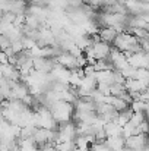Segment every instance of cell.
I'll return each instance as SVG.
<instances>
[{
	"label": "cell",
	"instance_id": "cell-1",
	"mask_svg": "<svg viewBox=\"0 0 149 151\" xmlns=\"http://www.w3.org/2000/svg\"><path fill=\"white\" fill-rule=\"evenodd\" d=\"M48 110H50V113H51V116H53V119H54L57 123L72 120L73 104H69V103H66V101L58 100V101H54L48 107Z\"/></svg>",
	"mask_w": 149,
	"mask_h": 151
},
{
	"label": "cell",
	"instance_id": "cell-2",
	"mask_svg": "<svg viewBox=\"0 0 149 151\" xmlns=\"http://www.w3.org/2000/svg\"><path fill=\"white\" fill-rule=\"evenodd\" d=\"M146 145H148V137L145 134L132 135V137H129V138L124 139V147L132 151H140Z\"/></svg>",
	"mask_w": 149,
	"mask_h": 151
},
{
	"label": "cell",
	"instance_id": "cell-3",
	"mask_svg": "<svg viewBox=\"0 0 149 151\" xmlns=\"http://www.w3.org/2000/svg\"><path fill=\"white\" fill-rule=\"evenodd\" d=\"M110 60H111V65H113V70H123L129 63H127V59L124 56V53L115 50V49H111L110 50Z\"/></svg>",
	"mask_w": 149,
	"mask_h": 151
},
{
	"label": "cell",
	"instance_id": "cell-4",
	"mask_svg": "<svg viewBox=\"0 0 149 151\" xmlns=\"http://www.w3.org/2000/svg\"><path fill=\"white\" fill-rule=\"evenodd\" d=\"M127 59V63L136 69L139 68H143V69H148V63H149V56L148 53H143V51H139V53H135V54H130L126 57Z\"/></svg>",
	"mask_w": 149,
	"mask_h": 151
},
{
	"label": "cell",
	"instance_id": "cell-5",
	"mask_svg": "<svg viewBox=\"0 0 149 151\" xmlns=\"http://www.w3.org/2000/svg\"><path fill=\"white\" fill-rule=\"evenodd\" d=\"M56 63L60 65V66H63V68L67 69V70L76 69V57H73V56H72L70 53H67V51L60 53V54L56 57Z\"/></svg>",
	"mask_w": 149,
	"mask_h": 151
},
{
	"label": "cell",
	"instance_id": "cell-6",
	"mask_svg": "<svg viewBox=\"0 0 149 151\" xmlns=\"http://www.w3.org/2000/svg\"><path fill=\"white\" fill-rule=\"evenodd\" d=\"M92 50H94V56H95V60H101V59H107L110 56V50H111V46L104 43V41H98V43H92L91 44Z\"/></svg>",
	"mask_w": 149,
	"mask_h": 151
},
{
	"label": "cell",
	"instance_id": "cell-7",
	"mask_svg": "<svg viewBox=\"0 0 149 151\" xmlns=\"http://www.w3.org/2000/svg\"><path fill=\"white\" fill-rule=\"evenodd\" d=\"M104 144L110 151H121L124 148V138L121 137H107Z\"/></svg>",
	"mask_w": 149,
	"mask_h": 151
},
{
	"label": "cell",
	"instance_id": "cell-8",
	"mask_svg": "<svg viewBox=\"0 0 149 151\" xmlns=\"http://www.w3.org/2000/svg\"><path fill=\"white\" fill-rule=\"evenodd\" d=\"M10 94H12V100H22L25 96H28V87L24 82H16L12 88H10Z\"/></svg>",
	"mask_w": 149,
	"mask_h": 151
},
{
	"label": "cell",
	"instance_id": "cell-9",
	"mask_svg": "<svg viewBox=\"0 0 149 151\" xmlns=\"http://www.w3.org/2000/svg\"><path fill=\"white\" fill-rule=\"evenodd\" d=\"M123 85H124V90L127 93H143V91H148V88L143 87L142 82L138 81V79H126Z\"/></svg>",
	"mask_w": 149,
	"mask_h": 151
},
{
	"label": "cell",
	"instance_id": "cell-10",
	"mask_svg": "<svg viewBox=\"0 0 149 151\" xmlns=\"http://www.w3.org/2000/svg\"><path fill=\"white\" fill-rule=\"evenodd\" d=\"M98 35H99V40H101V41H104V43L110 44V43H113V41H114V38H115L117 32H115L111 27H105V28H101V29H99Z\"/></svg>",
	"mask_w": 149,
	"mask_h": 151
},
{
	"label": "cell",
	"instance_id": "cell-11",
	"mask_svg": "<svg viewBox=\"0 0 149 151\" xmlns=\"http://www.w3.org/2000/svg\"><path fill=\"white\" fill-rule=\"evenodd\" d=\"M105 137H121V126L117 125V122H108L104 125Z\"/></svg>",
	"mask_w": 149,
	"mask_h": 151
},
{
	"label": "cell",
	"instance_id": "cell-12",
	"mask_svg": "<svg viewBox=\"0 0 149 151\" xmlns=\"http://www.w3.org/2000/svg\"><path fill=\"white\" fill-rule=\"evenodd\" d=\"M16 141H18V148H19V151H38V145L32 141V138L16 139Z\"/></svg>",
	"mask_w": 149,
	"mask_h": 151
},
{
	"label": "cell",
	"instance_id": "cell-13",
	"mask_svg": "<svg viewBox=\"0 0 149 151\" xmlns=\"http://www.w3.org/2000/svg\"><path fill=\"white\" fill-rule=\"evenodd\" d=\"M95 79L97 84H107V85H113V70H101L95 72Z\"/></svg>",
	"mask_w": 149,
	"mask_h": 151
},
{
	"label": "cell",
	"instance_id": "cell-14",
	"mask_svg": "<svg viewBox=\"0 0 149 151\" xmlns=\"http://www.w3.org/2000/svg\"><path fill=\"white\" fill-rule=\"evenodd\" d=\"M129 107L133 110V113H146L148 111V103H143L140 100L132 101V104Z\"/></svg>",
	"mask_w": 149,
	"mask_h": 151
},
{
	"label": "cell",
	"instance_id": "cell-15",
	"mask_svg": "<svg viewBox=\"0 0 149 151\" xmlns=\"http://www.w3.org/2000/svg\"><path fill=\"white\" fill-rule=\"evenodd\" d=\"M124 93H126L124 85H121V84H113V85H110V96L111 97H121Z\"/></svg>",
	"mask_w": 149,
	"mask_h": 151
},
{
	"label": "cell",
	"instance_id": "cell-16",
	"mask_svg": "<svg viewBox=\"0 0 149 151\" xmlns=\"http://www.w3.org/2000/svg\"><path fill=\"white\" fill-rule=\"evenodd\" d=\"M136 68H133V66H130V65H127L123 70H120V73L123 75V78L124 79H136Z\"/></svg>",
	"mask_w": 149,
	"mask_h": 151
},
{
	"label": "cell",
	"instance_id": "cell-17",
	"mask_svg": "<svg viewBox=\"0 0 149 151\" xmlns=\"http://www.w3.org/2000/svg\"><path fill=\"white\" fill-rule=\"evenodd\" d=\"M57 151H76V145L73 141H66V142H60V144H56L54 145Z\"/></svg>",
	"mask_w": 149,
	"mask_h": 151
},
{
	"label": "cell",
	"instance_id": "cell-18",
	"mask_svg": "<svg viewBox=\"0 0 149 151\" xmlns=\"http://www.w3.org/2000/svg\"><path fill=\"white\" fill-rule=\"evenodd\" d=\"M54 150V144L53 142H44L38 145V151H53Z\"/></svg>",
	"mask_w": 149,
	"mask_h": 151
},
{
	"label": "cell",
	"instance_id": "cell-19",
	"mask_svg": "<svg viewBox=\"0 0 149 151\" xmlns=\"http://www.w3.org/2000/svg\"><path fill=\"white\" fill-rule=\"evenodd\" d=\"M138 128H139L140 134H145V135L148 134V122H146V120H143V122H142V123H140Z\"/></svg>",
	"mask_w": 149,
	"mask_h": 151
},
{
	"label": "cell",
	"instance_id": "cell-20",
	"mask_svg": "<svg viewBox=\"0 0 149 151\" xmlns=\"http://www.w3.org/2000/svg\"><path fill=\"white\" fill-rule=\"evenodd\" d=\"M81 1H82V3H88V0H81Z\"/></svg>",
	"mask_w": 149,
	"mask_h": 151
}]
</instances>
